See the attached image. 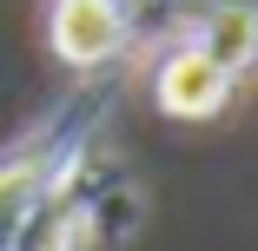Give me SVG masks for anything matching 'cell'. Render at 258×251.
<instances>
[{
  "instance_id": "277c9868",
  "label": "cell",
  "mask_w": 258,
  "mask_h": 251,
  "mask_svg": "<svg viewBox=\"0 0 258 251\" xmlns=\"http://www.w3.org/2000/svg\"><path fill=\"white\" fill-rule=\"evenodd\" d=\"M185 46H199L212 66H225L232 79L258 73V7L251 0H212L205 14H192Z\"/></svg>"
},
{
  "instance_id": "7a4b0ae2",
  "label": "cell",
  "mask_w": 258,
  "mask_h": 251,
  "mask_svg": "<svg viewBox=\"0 0 258 251\" xmlns=\"http://www.w3.org/2000/svg\"><path fill=\"white\" fill-rule=\"evenodd\" d=\"M67 165H73V152H60V145H27V152H14L7 165H0V251L27 244L33 212L60 192Z\"/></svg>"
},
{
  "instance_id": "3957f363",
  "label": "cell",
  "mask_w": 258,
  "mask_h": 251,
  "mask_svg": "<svg viewBox=\"0 0 258 251\" xmlns=\"http://www.w3.org/2000/svg\"><path fill=\"white\" fill-rule=\"evenodd\" d=\"M232 73L225 66H212L199 53V46H172V53L159 60V73H152V99H159V113H172V119H212L225 99H232Z\"/></svg>"
},
{
  "instance_id": "6da1fadb",
  "label": "cell",
  "mask_w": 258,
  "mask_h": 251,
  "mask_svg": "<svg viewBox=\"0 0 258 251\" xmlns=\"http://www.w3.org/2000/svg\"><path fill=\"white\" fill-rule=\"evenodd\" d=\"M46 40H53V53L67 66H106L133 40V7L126 0H53Z\"/></svg>"
}]
</instances>
